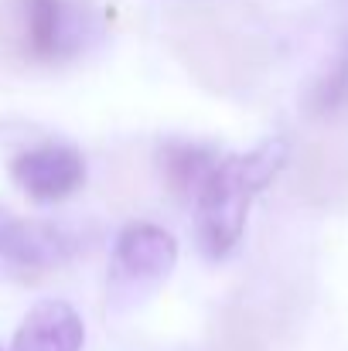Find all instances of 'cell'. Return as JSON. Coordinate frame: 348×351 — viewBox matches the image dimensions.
Wrapping results in <instances>:
<instances>
[{"mask_svg":"<svg viewBox=\"0 0 348 351\" xmlns=\"http://www.w3.org/2000/svg\"><path fill=\"white\" fill-rule=\"evenodd\" d=\"M10 178L27 198L51 205L82 188L86 160L72 143H41L21 150L10 160Z\"/></svg>","mask_w":348,"mask_h":351,"instance_id":"cell-3","label":"cell"},{"mask_svg":"<svg viewBox=\"0 0 348 351\" xmlns=\"http://www.w3.org/2000/svg\"><path fill=\"white\" fill-rule=\"evenodd\" d=\"M86 324L65 300L34 304L14 331V351H82Z\"/></svg>","mask_w":348,"mask_h":351,"instance_id":"cell-6","label":"cell"},{"mask_svg":"<svg viewBox=\"0 0 348 351\" xmlns=\"http://www.w3.org/2000/svg\"><path fill=\"white\" fill-rule=\"evenodd\" d=\"M76 235L55 222H27L0 205V266L17 273H48L76 256Z\"/></svg>","mask_w":348,"mask_h":351,"instance_id":"cell-2","label":"cell"},{"mask_svg":"<svg viewBox=\"0 0 348 351\" xmlns=\"http://www.w3.org/2000/svg\"><path fill=\"white\" fill-rule=\"evenodd\" d=\"M0 351H3V348H0Z\"/></svg>","mask_w":348,"mask_h":351,"instance_id":"cell-8","label":"cell"},{"mask_svg":"<svg viewBox=\"0 0 348 351\" xmlns=\"http://www.w3.org/2000/svg\"><path fill=\"white\" fill-rule=\"evenodd\" d=\"M17 17H21L24 48L34 58L51 62L79 48L82 24L65 0H17Z\"/></svg>","mask_w":348,"mask_h":351,"instance_id":"cell-5","label":"cell"},{"mask_svg":"<svg viewBox=\"0 0 348 351\" xmlns=\"http://www.w3.org/2000/svg\"><path fill=\"white\" fill-rule=\"evenodd\" d=\"M287 164V140L273 136L246 154H226L195 195V222L202 249L219 259L242 239L253 198L273 184Z\"/></svg>","mask_w":348,"mask_h":351,"instance_id":"cell-1","label":"cell"},{"mask_svg":"<svg viewBox=\"0 0 348 351\" xmlns=\"http://www.w3.org/2000/svg\"><path fill=\"white\" fill-rule=\"evenodd\" d=\"M113 266L126 283H161L178 266V239L154 222H130L116 235Z\"/></svg>","mask_w":348,"mask_h":351,"instance_id":"cell-4","label":"cell"},{"mask_svg":"<svg viewBox=\"0 0 348 351\" xmlns=\"http://www.w3.org/2000/svg\"><path fill=\"white\" fill-rule=\"evenodd\" d=\"M219 150L205 147V143H192V140H167L157 150V167L164 184L178 195L195 202L198 188L205 184V178L212 174V167L219 164Z\"/></svg>","mask_w":348,"mask_h":351,"instance_id":"cell-7","label":"cell"}]
</instances>
